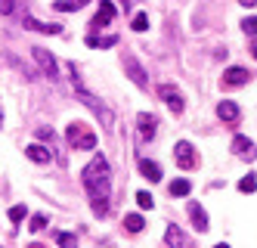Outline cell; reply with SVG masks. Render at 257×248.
Returning a JSON list of instances; mask_svg holds the SVG:
<instances>
[{
    "instance_id": "cell-1",
    "label": "cell",
    "mask_w": 257,
    "mask_h": 248,
    "mask_svg": "<svg viewBox=\"0 0 257 248\" xmlns=\"http://www.w3.org/2000/svg\"><path fill=\"white\" fill-rule=\"evenodd\" d=\"M84 189L90 196V208H93L96 217H105L108 214V189H112V168H108L105 155H93V161H90L84 168Z\"/></svg>"
},
{
    "instance_id": "cell-2",
    "label": "cell",
    "mask_w": 257,
    "mask_h": 248,
    "mask_svg": "<svg viewBox=\"0 0 257 248\" xmlns=\"http://www.w3.org/2000/svg\"><path fill=\"white\" fill-rule=\"evenodd\" d=\"M68 74H71V84H75V97H78L84 106L93 109V112H96V118L102 121V127L108 130V127H112V109H108L102 100H96L93 93H90V90L81 84V71H78V65H75V62H68Z\"/></svg>"
},
{
    "instance_id": "cell-3",
    "label": "cell",
    "mask_w": 257,
    "mask_h": 248,
    "mask_svg": "<svg viewBox=\"0 0 257 248\" xmlns=\"http://www.w3.org/2000/svg\"><path fill=\"white\" fill-rule=\"evenodd\" d=\"M65 140H68V146H75V149H96V133L90 130L87 124H81V121H71L65 127Z\"/></svg>"
},
{
    "instance_id": "cell-4",
    "label": "cell",
    "mask_w": 257,
    "mask_h": 248,
    "mask_svg": "<svg viewBox=\"0 0 257 248\" xmlns=\"http://www.w3.org/2000/svg\"><path fill=\"white\" fill-rule=\"evenodd\" d=\"M174 158H177V164H180L183 171L198 168V155H195V149H192V143H189V140H180V143L174 146Z\"/></svg>"
},
{
    "instance_id": "cell-5",
    "label": "cell",
    "mask_w": 257,
    "mask_h": 248,
    "mask_svg": "<svg viewBox=\"0 0 257 248\" xmlns=\"http://www.w3.org/2000/svg\"><path fill=\"white\" fill-rule=\"evenodd\" d=\"M121 65H124V71H127V78H131L137 87H149V78H146V71H143V65L134 59V56L131 53H127L124 56V59H121Z\"/></svg>"
},
{
    "instance_id": "cell-6",
    "label": "cell",
    "mask_w": 257,
    "mask_h": 248,
    "mask_svg": "<svg viewBox=\"0 0 257 248\" xmlns=\"http://www.w3.org/2000/svg\"><path fill=\"white\" fill-rule=\"evenodd\" d=\"M158 97H161L164 103H168V109L174 112V115H183V109H186V106H183V97L177 93V87H171V84H161V87H158Z\"/></svg>"
},
{
    "instance_id": "cell-7",
    "label": "cell",
    "mask_w": 257,
    "mask_h": 248,
    "mask_svg": "<svg viewBox=\"0 0 257 248\" xmlns=\"http://www.w3.org/2000/svg\"><path fill=\"white\" fill-rule=\"evenodd\" d=\"M31 53H34V59L41 62V68L50 74V81H56V78H59V65H56V59H53V53H47L44 47H34Z\"/></svg>"
},
{
    "instance_id": "cell-8",
    "label": "cell",
    "mask_w": 257,
    "mask_h": 248,
    "mask_svg": "<svg viewBox=\"0 0 257 248\" xmlns=\"http://www.w3.org/2000/svg\"><path fill=\"white\" fill-rule=\"evenodd\" d=\"M137 127H140L143 140H152L155 130H158V118L152 115V112H140V115H137Z\"/></svg>"
},
{
    "instance_id": "cell-9",
    "label": "cell",
    "mask_w": 257,
    "mask_h": 248,
    "mask_svg": "<svg viewBox=\"0 0 257 248\" xmlns=\"http://www.w3.org/2000/svg\"><path fill=\"white\" fill-rule=\"evenodd\" d=\"M22 25H25L28 31H41V34H59V31H62L59 22H38L34 16H22Z\"/></svg>"
},
{
    "instance_id": "cell-10",
    "label": "cell",
    "mask_w": 257,
    "mask_h": 248,
    "mask_svg": "<svg viewBox=\"0 0 257 248\" xmlns=\"http://www.w3.org/2000/svg\"><path fill=\"white\" fill-rule=\"evenodd\" d=\"M242 84H248V68L232 65L223 71V87H242Z\"/></svg>"
},
{
    "instance_id": "cell-11",
    "label": "cell",
    "mask_w": 257,
    "mask_h": 248,
    "mask_svg": "<svg viewBox=\"0 0 257 248\" xmlns=\"http://www.w3.org/2000/svg\"><path fill=\"white\" fill-rule=\"evenodd\" d=\"M112 19H115V4H112V0H99V13L93 19V28H105Z\"/></svg>"
},
{
    "instance_id": "cell-12",
    "label": "cell",
    "mask_w": 257,
    "mask_h": 248,
    "mask_svg": "<svg viewBox=\"0 0 257 248\" xmlns=\"http://www.w3.org/2000/svg\"><path fill=\"white\" fill-rule=\"evenodd\" d=\"M232 152H235L238 158H248V161L257 155V149H254V143L248 137H232Z\"/></svg>"
},
{
    "instance_id": "cell-13",
    "label": "cell",
    "mask_w": 257,
    "mask_h": 248,
    "mask_svg": "<svg viewBox=\"0 0 257 248\" xmlns=\"http://www.w3.org/2000/svg\"><path fill=\"white\" fill-rule=\"evenodd\" d=\"M217 118L223 121V124H238V106L229 103V100H223V103L217 106Z\"/></svg>"
},
{
    "instance_id": "cell-14",
    "label": "cell",
    "mask_w": 257,
    "mask_h": 248,
    "mask_svg": "<svg viewBox=\"0 0 257 248\" xmlns=\"http://www.w3.org/2000/svg\"><path fill=\"white\" fill-rule=\"evenodd\" d=\"M189 220L198 233H205L208 230V214H205V208H201L198 202H189Z\"/></svg>"
},
{
    "instance_id": "cell-15",
    "label": "cell",
    "mask_w": 257,
    "mask_h": 248,
    "mask_svg": "<svg viewBox=\"0 0 257 248\" xmlns=\"http://www.w3.org/2000/svg\"><path fill=\"white\" fill-rule=\"evenodd\" d=\"M164 242H168L171 248H189V242H186V236H183V230L177 223H171L168 230H164Z\"/></svg>"
},
{
    "instance_id": "cell-16",
    "label": "cell",
    "mask_w": 257,
    "mask_h": 248,
    "mask_svg": "<svg viewBox=\"0 0 257 248\" xmlns=\"http://www.w3.org/2000/svg\"><path fill=\"white\" fill-rule=\"evenodd\" d=\"M140 174H143L146 180H149V183H158V180H161V168H158L155 161L146 158V161H140Z\"/></svg>"
},
{
    "instance_id": "cell-17",
    "label": "cell",
    "mask_w": 257,
    "mask_h": 248,
    "mask_svg": "<svg viewBox=\"0 0 257 248\" xmlns=\"http://www.w3.org/2000/svg\"><path fill=\"white\" fill-rule=\"evenodd\" d=\"M25 155H28L31 161H38V164H47V161L53 158V152L44 149V146H28V149H25Z\"/></svg>"
},
{
    "instance_id": "cell-18",
    "label": "cell",
    "mask_w": 257,
    "mask_h": 248,
    "mask_svg": "<svg viewBox=\"0 0 257 248\" xmlns=\"http://www.w3.org/2000/svg\"><path fill=\"white\" fill-rule=\"evenodd\" d=\"M143 226H146L143 214H124V230L127 233H143Z\"/></svg>"
},
{
    "instance_id": "cell-19",
    "label": "cell",
    "mask_w": 257,
    "mask_h": 248,
    "mask_svg": "<svg viewBox=\"0 0 257 248\" xmlns=\"http://www.w3.org/2000/svg\"><path fill=\"white\" fill-rule=\"evenodd\" d=\"M115 41H118V37L112 34V37H87L84 44H87L90 50H108V47H115Z\"/></svg>"
},
{
    "instance_id": "cell-20",
    "label": "cell",
    "mask_w": 257,
    "mask_h": 248,
    "mask_svg": "<svg viewBox=\"0 0 257 248\" xmlns=\"http://www.w3.org/2000/svg\"><path fill=\"white\" fill-rule=\"evenodd\" d=\"M189 189H192L189 180H174L168 193H171V199H183V196H189Z\"/></svg>"
},
{
    "instance_id": "cell-21",
    "label": "cell",
    "mask_w": 257,
    "mask_h": 248,
    "mask_svg": "<svg viewBox=\"0 0 257 248\" xmlns=\"http://www.w3.org/2000/svg\"><path fill=\"white\" fill-rule=\"evenodd\" d=\"M254 189H257V177H254V174H248V177H242V180H238V193L251 196Z\"/></svg>"
},
{
    "instance_id": "cell-22",
    "label": "cell",
    "mask_w": 257,
    "mask_h": 248,
    "mask_svg": "<svg viewBox=\"0 0 257 248\" xmlns=\"http://www.w3.org/2000/svg\"><path fill=\"white\" fill-rule=\"evenodd\" d=\"M78 7H81V0H59V4H53L56 13H75Z\"/></svg>"
},
{
    "instance_id": "cell-23",
    "label": "cell",
    "mask_w": 257,
    "mask_h": 248,
    "mask_svg": "<svg viewBox=\"0 0 257 248\" xmlns=\"http://www.w3.org/2000/svg\"><path fill=\"white\" fill-rule=\"evenodd\" d=\"M56 242H59V248H78V236L75 233H59Z\"/></svg>"
},
{
    "instance_id": "cell-24",
    "label": "cell",
    "mask_w": 257,
    "mask_h": 248,
    "mask_svg": "<svg viewBox=\"0 0 257 248\" xmlns=\"http://www.w3.org/2000/svg\"><path fill=\"white\" fill-rule=\"evenodd\" d=\"M25 214H28V208H25V205H13V208H10V220H13V223H22Z\"/></svg>"
},
{
    "instance_id": "cell-25",
    "label": "cell",
    "mask_w": 257,
    "mask_h": 248,
    "mask_svg": "<svg viewBox=\"0 0 257 248\" xmlns=\"http://www.w3.org/2000/svg\"><path fill=\"white\" fill-rule=\"evenodd\" d=\"M137 205L146 208V211H152V208H155V199H152L149 193H137Z\"/></svg>"
},
{
    "instance_id": "cell-26",
    "label": "cell",
    "mask_w": 257,
    "mask_h": 248,
    "mask_svg": "<svg viewBox=\"0 0 257 248\" xmlns=\"http://www.w3.org/2000/svg\"><path fill=\"white\" fill-rule=\"evenodd\" d=\"M131 28H134V31H146V28H149V16H143V13H140V16H134Z\"/></svg>"
},
{
    "instance_id": "cell-27",
    "label": "cell",
    "mask_w": 257,
    "mask_h": 248,
    "mask_svg": "<svg viewBox=\"0 0 257 248\" xmlns=\"http://www.w3.org/2000/svg\"><path fill=\"white\" fill-rule=\"evenodd\" d=\"M242 31H245V34H257V16L242 19Z\"/></svg>"
},
{
    "instance_id": "cell-28",
    "label": "cell",
    "mask_w": 257,
    "mask_h": 248,
    "mask_svg": "<svg viewBox=\"0 0 257 248\" xmlns=\"http://www.w3.org/2000/svg\"><path fill=\"white\" fill-rule=\"evenodd\" d=\"M28 226H31V233H41V230H44V226H47V217H44V214H34Z\"/></svg>"
},
{
    "instance_id": "cell-29",
    "label": "cell",
    "mask_w": 257,
    "mask_h": 248,
    "mask_svg": "<svg viewBox=\"0 0 257 248\" xmlns=\"http://www.w3.org/2000/svg\"><path fill=\"white\" fill-rule=\"evenodd\" d=\"M16 10V0H0V16H10Z\"/></svg>"
},
{
    "instance_id": "cell-30",
    "label": "cell",
    "mask_w": 257,
    "mask_h": 248,
    "mask_svg": "<svg viewBox=\"0 0 257 248\" xmlns=\"http://www.w3.org/2000/svg\"><path fill=\"white\" fill-rule=\"evenodd\" d=\"M38 137L50 143V140H56V133H53V127H41V130H38Z\"/></svg>"
},
{
    "instance_id": "cell-31",
    "label": "cell",
    "mask_w": 257,
    "mask_h": 248,
    "mask_svg": "<svg viewBox=\"0 0 257 248\" xmlns=\"http://www.w3.org/2000/svg\"><path fill=\"white\" fill-rule=\"evenodd\" d=\"M238 4H242V7H254V4H257V0H238Z\"/></svg>"
},
{
    "instance_id": "cell-32",
    "label": "cell",
    "mask_w": 257,
    "mask_h": 248,
    "mask_svg": "<svg viewBox=\"0 0 257 248\" xmlns=\"http://www.w3.org/2000/svg\"><path fill=\"white\" fill-rule=\"evenodd\" d=\"M251 53H254V59H257V41H254V44H251Z\"/></svg>"
},
{
    "instance_id": "cell-33",
    "label": "cell",
    "mask_w": 257,
    "mask_h": 248,
    "mask_svg": "<svg viewBox=\"0 0 257 248\" xmlns=\"http://www.w3.org/2000/svg\"><path fill=\"white\" fill-rule=\"evenodd\" d=\"M214 248H229V245H226V242H220V245H214Z\"/></svg>"
},
{
    "instance_id": "cell-34",
    "label": "cell",
    "mask_w": 257,
    "mask_h": 248,
    "mask_svg": "<svg viewBox=\"0 0 257 248\" xmlns=\"http://www.w3.org/2000/svg\"><path fill=\"white\" fill-rule=\"evenodd\" d=\"M28 248H44V245H38V242H34V245H28Z\"/></svg>"
},
{
    "instance_id": "cell-35",
    "label": "cell",
    "mask_w": 257,
    "mask_h": 248,
    "mask_svg": "<svg viewBox=\"0 0 257 248\" xmlns=\"http://www.w3.org/2000/svg\"><path fill=\"white\" fill-rule=\"evenodd\" d=\"M131 4H134V0H124V7H131Z\"/></svg>"
},
{
    "instance_id": "cell-36",
    "label": "cell",
    "mask_w": 257,
    "mask_h": 248,
    "mask_svg": "<svg viewBox=\"0 0 257 248\" xmlns=\"http://www.w3.org/2000/svg\"><path fill=\"white\" fill-rule=\"evenodd\" d=\"M81 4H87V0H81Z\"/></svg>"
}]
</instances>
